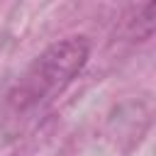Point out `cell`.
Listing matches in <instances>:
<instances>
[{"instance_id":"cell-1","label":"cell","mask_w":156,"mask_h":156,"mask_svg":"<svg viewBox=\"0 0 156 156\" xmlns=\"http://www.w3.org/2000/svg\"><path fill=\"white\" fill-rule=\"evenodd\" d=\"M90 41L85 37H66L46 46L12 83L5 95V119L20 124L41 115L85 68Z\"/></svg>"},{"instance_id":"cell-2","label":"cell","mask_w":156,"mask_h":156,"mask_svg":"<svg viewBox=\"0 0 156 156\" xmlns=\"http://www.w3.org/2000/svg\"><path fill=\"white\" fill-rule=\"evenodd\" d=\"M119 34L129 41H146L156 34V2L134 5L122 15Z\"/></svg>"}]
</instances>
